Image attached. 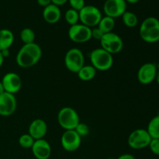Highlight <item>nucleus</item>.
<instances>
[{
	"mask_svg": "<svg viewBox=\"0 0 159 159\" xmlns=\"http://www.w3.org/2000/svg\"><path fill=\"white\" fill-rule=\"evenodd\" d=\"M104 34L97 27H93V29H92V38H94L96 40H100L102 39V37H103Z\"/></svg>",
	"mask_w": 159,
	"mask_h": 159,
	"instance_id": "nucleus-29",
	"label": "nucleus"
},
{
	"mask_svg": "<svg viewBox=\"0 0 159 159\" xmlns=\"http://www.w3.org/2000/svg\"><path fill=\"white\" fill-rule=\"evenodd\" d=\"M103 11L107 16L118 18L127 11V2L125 0H105Z\"/></svg>",
	"mask_w": 159,
	"mask_h": 159,
	"instance_id": "nucleus-10",
	"label": "nucleus"
},
{
	"mask_svg": "<svg viewBox=\"0 0 159 159\" xmlns=\"http://www.w3.org/2000/svg\"><path fill=\"white\" fill-rule=\"evenodd\" d=\"M2 54V56L4 57V58H6V57H9V49H6V50H3V51H1Z\"/></svg>",
	"mask_w": 159,
	"mask_h": 159,
	"instance_id": "nucleus-33",
	"label": "nucleus"
},
{
	"mask_svg": "<svg viewBox=\"0 0 159 159\" xmlns=\"http://www.w3.org/2000/svg\"><path fill=\"white\" fill-rule=\"evenodd\" d=\"M65 19L70 26H74L79 21V12L71 8L65 12Z\"/></svg>",
	"mask_w": 159,
	"mask_h": 159,
	"instance_id": "nucleus-24",
	"label": "nucleus"
},
{
	"mask_svg": "<svg viewBox=\"0 0 159 159\" xmlns=\"http://www.w3.org/2000/svg\"><path fill=\"white\" fill-rule=\"evenodd\" d=\"M20 39L24 43V44L34 43L35 33L30 28H24L20 32Z\"/></svg>",
	"mask_w": 159,
	"mask_h": 159,
	"instance_id": "nucleus-23",
	"label": "nucleus"
},
{
	"mask_svg": "<svg viewBox=\"0 0 159 159\" xmlns=\"http://www.w3.org/2000/svg\"><path fill=\"white\" fill-rule=\"evenodd\" d=\"M82 138L75 130H65L61 138V146L65 151L72 152L78 150L81 145Z\"/></svg>",
	"mask_w": 159,
	"mask_h": 159,
	"instance_id": "nucleus-11",
	"label": "nucleus"
},
{
	"mask_svg": "<svg viewBox=\"0 0 159 159\" xmlns=\"http://www.w3.org/2000/svg\"><path fill=\"white\" fill-rule=\"evenodd\" d=\"M41 56L42 50L37 43L23 44L17 54L16 61L20 67L27 68L35 65L40 60Z\"/></svg>",
	"mask_w": 159,
	"mask_h": 159,
	"instance_id": "nucleus-1",
	"label": "nucleus"
},
{
	"mask_svg": "<svg viewBox=\"0 0 159 159\" xmlns=\"http://www.w3.org/2000/svg\"><path fill=\"white\" fill-rule=\"evenodd\" d=\"M79 79L83 82L93 80L96 75V70L92 65H84L77 73Z\"/></svg>",
	"mask_w": 159,
	"mask_h": 159,
	"instance_id": "nucleus-19",
	"label": "nucleus"
},
{
	"mask_svg": "<svg viewBox=\"0 0 159 159\" xmlns=\"http://www.w3.org/2000/svg\"><path fill=\"white\" fill-rule=\"evenodd\" d=\"M61 16V12L59 6L52 3L46 6L43 10V20L50 24L57 23L60 20Z\"/></svg>",
	"mask_w": 159,
	"mask_h": 159,
	"instance_id": "nucleus-17",
	"label": "nucleus"
},
{
	"mask_svg": "<svg viewBox=\"0 0 159 159\" xmlns=\"http://www.w3.org/2000/svg\"><path fill=\"white\" fill-rule=\"evenodd\" d=\"M122 20L124 25L130 28L134 27L138 23V18L136 14L132 12H128V11H126L123 14Z\"/></svg>",
	"mask_w": 159,
	"mask_h": 159,
	"instance_id": "nucleus-22",
	"label": "nucleus"
},
{
	"mask_svg": "<svg viewBox=\"0 0 159 159\" xmlns=\"http://www.w3.org/2000/svg\"><path fill=\"white\" fill-rule=\"evenodd\" d=\"M48 132V125L42 119H36L29 127V134L34 140L43 139Z\"/></svg>",
	"mask_w": 159,
	"mask_h": 159,
	"instance_id": "nucleus-16",
	"label": "nucleus"
},
{
	"mask_svg": "<svg viewBox=\"0 0 159 159\" xmlns=\"http://www.w3.org/2000/svg\"><path fill=\"white\" fill-rule=\"evenodd\" d=\"M31 149L37 159H48L51 155V145L45 139L36 140Z\"/></svg>",
	"mask_w": 159,
	"mask_h": 159,
	"instance_id": "nucleus-15",
	"label": "nucleus"
},
{
	"mask_svg": "<svg viewBox=\"0 0 159 159\" xmlns=\"http://www.w3.org/2000/svg\"><path fill=\"white\" fill-rule=\"evenodd\" d=\"M108 159H114V158H108Z\"/></svg>",
	"mask_w": 159,
	"mask_h": 159,
	"instance_id": "nucleus-38",
	"label": "nucleus"
},
{
	"mask_svg": "<svg viewBox=\"0 0 159 159\" xmlns=\"http://www.w3.org/2000/svg\"><path fill=\"white\" fill-rule=\"evenodd\" d=\"M68 37L75 43H85L92 38V29L82 23H77L69 28Z\"/></svg>",
	"mask_w": 159,
	"mask_h": 159,
	"instance_id": "nucleus-9",
	"label": "nucleus"
},
{
	"mask_svg": "<svg viewBox=\"0 0 159 159\" xmlns=\"http://www.w3.org/2000/svg\"><path fill=\"white\" fill-rule=\"evenodd\" d=\"M148 147L152 153L156 155H159V138L152 139Z\"/></svg>",
	"mask_w": 159,
	"mask_h": 159,
	"instance_id": "nucleus-28",
	"label": "nucleus"
},
{
	"mask_svg": "<svg viewBox=\"0 0 159 159\" xmlns=\"http://www.w3.org/2000/svg\"><path fill=\"white\" fill-rule=\"evenodd\" d=\"M79 21L88 27H96L98 26L102 16L97 7L91 5H85L79 11Z\"/></svg>",
	"mask_w": 159,
	"mask_h": 159,
	"instance_id": "nucleus-5",
	"label": "nucleus"
},
{
	"mask_svg": "<svg viewBox=\"0 0 159 159\" xmlns=\"http://www.w3.org/2000/svg\"><path fill=\"white\" fill-rule=\"evenodd\" d=\"M14 41V35L8 29L0 30V51L9 49Z\"/></svg>",
	"mask_w": 159,
	"mask_h": 159,
	"instance_id": "nucleus-18",
	"label": "nucleus"
},
{
	"mask_svg": "<svg viewBox=\"0 0 159 159\" xmlns=\"http://www.w3.org/2000/svg\"><path fill=\"white\" fill-rule=\"evenodd\" d=\"M92 66L96 71H105L110 70L113 65V54L107 52L102 48H96L89 54Z\"/></svg>",
	"mask_w": 159,
	"mask_h": 159,
	"instance_id": "nucleus-3",
	"label": "nucleus"
},
{
	"mask_svg": "<svg viewBox=\"0 0 159 159\" xmlns=\"http://www.w3.org/2000/svg\"><path fill=\"white\" fill-rule=\"evenodd\" d=\"M2 83L5 92L15 95L20 90L22 86V80L20 75L15 72H8L3 76Z\"/></svg>",
	"mask_w": 159,
	"mask_h": 159,
	"instance_id": "nucleus-14",
	"label": "nucleus"
},
{
	"mask_svg": "<svg viewBox=\"0 0 159 159\" xmlns=\"http://www.w3.org/2000/svg\"><path fill=\"white\" fill-rule=\"evenodd\" d=\"M35 140L29 134H25L21 135L19 138V144L23 148H31L34 144Z\"/></svg>",
	"mask_w": 159,
	"mask_h": 159,
	"instance_id": "nucleus-25",
	"label": "nucleus"
},
{
	"mask_svg": "<svg viewBox=\"0 0 159 159\" xmlns=\"http://www.w3.org/2000/svg\"><path fill=\"white\" fill-rule=\"evenodd\" d=\"M147 131L148 132L152 139L159 138V115L154 116L151 120L148 126Z\"/></svg>",
	"mask_w": 159,
	"mask_h": 159,
	"instance_id": "nucleus-21",
	"label": "nucleus"
},
{
	"mask_svg": "<svg viewBox=\"0 0 159 159\" xmlns=\"http://www.w3.org/2000/svg\"><path fill=\"white\" fill-rule=\"evenodd\" d=\"M100 43L101 48L111 54L120 52L124 48L122 38L113 32L104 34L100 40Z\"/></svg>",
	"mask_w": 159,
	"mask_h": 159,
	"instance_id": "nucleus-8",
	"label": "nucleus"
},
{
	"mask_svg": "<svg viewBox=\"0 0 159 159\" xmlns=\"http://www.w3.org/2000/svg\"><path fill=\"white\" fill-rule=\"evenodd\" d=\"M139 34L141 38L147 43L159 41V20L153 16L146 18L140 26Z\"/></svg>",
	"mask_w": 159,
	"mask_h": 159,
	"instance_id": "nucleus-2",
	"label": "nucleus"
},
{
	"mask_svg": "<svg viewBox=\"0 0 159 159\" xmlns=\"http://www.w3.org/2000/svg\"><path fill=\"white\" fill-rule=\"evenodd\" d=\"M157 66L154 63H146L141 66L138 71V79L140 83L148 85L155 80L157 75Z\"/></svg>",
	"mask_w": 159,
	"mask_h": 159,
	"instance_id": "nucleus-13",
	"label": "nucleus"
},
{
	"mask_svg": "<svg viewBox=\"0 0 159 159\" xmlns=\"http://www.w3.org/2000/svg\"><path fill=\"white\" fill-rule=\"evenodd\" d=\"M68 1V0H51V3L57 6H61L65 5Z\"/></svg>",
	"mask_w": 159,
	"mask_h": 159,
	"instance_id": "nucleus-31",
	"label": "nucleus"
},
{
	"mask_svg": "<svg viewBox=\"0 0 159 159\" xmlns=\"http://www.w3.org/2000/svg\"><path fill=\"white\" fill-rule=\"evenodd\" d=\"M115 26V20L114 19L111 18L110 16H105L104 17H102V19L99 21V24H98L97 27L105 34H108V33L112 32Z\"/></svg>",
	"mask_w": 159,
	"mask_h": 159,
	"instance_id": "nucleus-20",
	"label": "nucleus"
},
{
	"mask_svg": "<svg viewBox=\"0 0 159 159\" xmlns=\"http://www.w3.org/2000/svg\"><path fill=\"white\" fill-rule=\"evenodd\" d=\"M68 2H69L71 9L78 12H79L85 6V0H68Z\"/></svg>",
	"mask_w": 159,
	"mask_h": 159,
	"instance_id": "nucleus-27",
	"label": "nucleus"
},
{
	"mask_svg": "<svg viewBox=\"0 0 159 159\" xmlns=\"http://www.w3.org/2000/svg\"><path fill=\"white\" fill-rule=\"evenodd\" d=\"M116 159H135V158L134 155H130V154H124L118 157Z\"/></svg>",
	"mask_w": 159,
	"mask_h": 159,
	"instance_id": "nucleus-32",
	"label": "nucleus"
},
{
	"mask_svg": "<svg viewBox=\"0 0 159 159\" xmlns=\"http://www.w3.org/2000/svg\"><path fill=\"white\" fill-rule=\"evenodd\" d=\"M57 121L61 127L65 130H75L80 123V119L75 110L71 107H64L57 114Z\"/></svg>",
	"mask_w": 159,
	"mask_h": 159,
	"instance_id": "nucleus-4",
	"label": "nucleus"
},
{
	"mask_svg": "<svg viewBox=\"0 0 159 159\" xmlns=\"http://www.w3.org/2000/svg\"><path fill=\"white\" fill-rule=\"evenodd\" d=\"M125 1L126 2H129L130 3V4H135V3L138 2L140 0H125Z\"/></svg>",
	"mask_w": 159,
	"mask_h": 159,
	"instance_id": "nucleus-36",
	"label": "nucleus"
},
{
	"mask_svg": "<svg viewBox=\"0 0 159 159\" xmlns=\"http://www.w3.org/2000/svg\"><path fill=\"white\" fill-rule=\"evenodd\" d=\"M4 57L2 56V54L1 51H0V68H1V66L2 65L3 62H4Z\"/></svg>",
	"mask_w": 159,
	"mask_h": 159,
	"instance_id": "nucleus-34",
	"label": "nucleus"
},
{
	"mask_svg": "<svg viewBox=\"0 0 159 159\" xmlns=\"http://www.w3.org/2000/svg\"><path fill=\"white\" fill-rule=\"evenodd\" d=\"M84 54L78 48H71L65 56V65L67 69L74 73H78L85 65Z\"/></svg>",
	"mask_w": 159,
	"mask_h": 159,
	"instance_id": "nucleus-6",
	"label": "nucleus"
},
{
	"mask_svg": "<svg viewBox=\"0 0 159 159\" xmlns=\"http://www.w3.org/2000/svg\"><path fill=\"white\" fill-rule=\"evenodd\" d=\"M155 79H156L157 82H158V84L159 85V70L157 71V75H156V78H155Z\"/></svg>",
	"mask_w": 159,
	"mask_h": 159,
	"instance_id": "nucleus-37",
	"label": "nucleus"
},
{
	"mask_svg": "<svg viewBox=\"0 0 159 159\" xmlns=\"http://www.w3.org/2000/svg\"><path fill=\"white\" fill-rule=\"evenodd\" d=\"M75 130L76 131V133L82 138V137L87 136L89 133V127L87 124H84V123H79V124L77 125V127H75Z\"/></svg>",
	"mask_w": 159,
	"mask_h": 159,
	"instance_id": "nucleus-26",
	"label": "nucleus"
},
{
	"mask_svg": "<svg viewBox=\"0 0 159 159\" xmlns=\"http://www.w3.org/2000/svg\"><path fill=\"white\" fill-rule=\"evenodd\" d=\"M3 93H5L4 87H3L2 83V81H0V95L2 94Z\"/></svg>",
	"mask_w": 159,
	"mask_h": 159,
	"instance_id": "nucleus-35",
	"label": "nucleus"
},
{
	"mask_svg": "<svg viewBox=\"0 0 159 159\" xmlns=\"http://www.w3.org/2000/svg\"><path fill=\"white\" fill-rule=\"evenodd\" d=\"M152 138L145 129H137L131 132L128 138V145L134 150H141L148 147Z\"/></svg>",
	"mask_w": 159,
	"mask_h": 159,
	"instance_id": "nucleus-7",
	"label": "nucleus"
},
{
	"mask_svg": "<svg viewBox=\"0 0 159 159\" xmlns=\"http://www.w3.org/2000/svg\"><path fill=\"white\" fill-rule=\"evenodd\" d=\"M37 2L39 6H42L43 8L49 6L50 4H51V0H37Z\"/></svg>",
	"mask_w": 159,
	"mask_h": 159,
	"instance_id": "nucleus-30",
	"label": "nucleus"
},
{
	"mask_svg": "<svg viewBox=\"0 0 159 159\" xmlns=\"http://www.w3.org/2000/svg\"><path fill=\"white\" fill-rule=\"evenodd\" d=\"M17 102L15 96L9 93H3L0 95V115L9 116L15 113Z\"/></svg>",
	"mask_w": 159,
	"mask_h": 159,
	"instance_id": "nucleus-12",
	"label": "nucleus"
}]
</instances>
